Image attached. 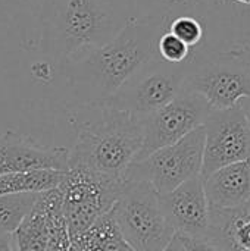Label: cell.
<instances>
[{
  "label": "cell",
  "mask_w": 250,
  "mask_h": 251,
  "mask_svg": "<svg viewBox=\"0 0 250 251\" xmlns=\"http://www.w3.org/2000/svg\"><path fill=\"white\" fill-rule=\"evenodd\" d=\"M134 16V0H47L43 47L59 65L109 43Z\"/></svg>",
  "instance_id": "cell-3"
},
{
  "label": "cell",
  "mask_w": 250,
  "mask_h": 251,
  "mask_svg": "<svg viewBox=\"0 0 250 251\" xmlns=\"http://www.w3.org/2000/svg\"><path fill=\"white\" fill-rule=\"evenodd\" d=\"M66 172L43 169V171H27L12 172L0 175V196L18 194V193H46L56 190L65 179Z\"/></svg>",
  "instance_id": "cell-18"
},
{
  "label": "cell",
  "mask_w": 250,
  "mask_h": 251,
  "mask_svg": "<svg viewBox=\"0 0 250 251\" xmlns=\"http://www.w3.org/2000/svg\"><path fill=\"white\" fill-rule=\"evenodd\" d=\"M240 106L243 107V110H245V113H246V116H248V119H249L250 122V97L243 99V100L240 101Z\"/></svg>",
  "instance_id": "cell-26"
},
{
  "label": "cell",
  "mask_w": 250,
  "mask_h": 251,
  "mask_svg": "<svg viewBox=\"0 0 250 251\" xmlns=\"http://www.w3.org/2000/svg\"><path fill=\"white\" fill-rule=\"evenodd\" d=\"M183 244L186 247V251H221L217 249L208 238H192V237H183Z\"/></svg>",
  "instance_id": "cell-22"
},
{
  "label": "cell",
  "mask_w": 250,
  "mask_h": 251,
  "mask_svg": "<svg viewBox=\"0 0 250 251\" xmlns=\"http://www.w3.org/2000/svg\"><path fill=\"white\" fill-rule=\"evenodd\" d=\"M205 153V128L200 126L178 143L164 147L143 160L134 162L127 181H147L159 196L178 188L181 184L200 176Z\"/></svg>",
  "instance_id": "cell-8"
},
{
  "label": "cell",
  "mask_w": 250,
  "mask_h": 251,
  "mask_svg": "<svg viewBox=\"0 0 250 251\" xmlns=\"http://www.w3.org/2000/svg\"><path fill=\"white\" fill-rule=\"evenodd\" d=\"M206 238L221 251H250V201L228 210L211 209Z\"/></svg>",
  "instance_id": "cell-16"
},
{
  "label": "cell",
  "mask_w": 250,
  "mask_h": 251,
  "mask_svg": "<svg viewBox=\"0 0 250 251\" xmlns=\"http://www.w3.org/2000/svg\"><path fill=\"white\" fill-rule=\"evenodd\" d=\"M0 251H16L13 234L0 232Z\"/></svg>",
  "instance_id": "cell-23"
},
{
  "label": "cell",
  "mask_w": 250,
  "mask_h": 251,
  "mask_svg": "<svg viewBox=\"0 0 250 251\" xmlns=\"http://www.w3.org/2000/svg\"><path fill=\"white\" fill-rule=\"evenodd\" d=\"M69 251H71V250H69Z\"/></svg>",
  "instance_id": "cell-28"
},
{
  "label": "cell",
  "mask_w": 250,
  "mask_h": 251,
  "mask_svg": "<svg viewBox=\"0 0 250 251\" xmlns=\"http://www.w3.org/2000/svg\"><path fill=\"white\" fill-rule=\"evenodd\" d=\"M167 24L153 16H133L106 44L71 57L63 69L83 104L112 97L143 65L158 57V41Z\"/></svg>",
  "instance_id": "cell-1"
},
{
  "label": "cell",
  "mask_w": 250,
  "mask_h": 251,
  "mask_svg": "<svg viewBox=\"0 0 250 251\" xmlns=\"http://www.w3.org/2000/svg\"><path fill=\"white\" fill-rule=\"evenodd\" d=\"M164 213L178 235L206 238L211 226V207L202 176H196L171 193L161 196Z\"/></svg>",
  "instance_id": "cell-12"
},
{
  "label": "cell",
  "mask_w": 250,
  "mask_h": 251,
  "mask_svg": "<svg viewBox=\"0 0 250 251\" xmlns=\"http://www.w3.org/2000/svg\"><path fill=\"white\" fill-rule=\"evenodd\" d=\"M167 31L177 35L193 50L202 46L203 43H206V31H208L206 24L196 16H190V15L177 16L169 22Z\"/></svg>",
  "instance_id": "cell-20"
},
{
  "label": "cell",
  "mask_w": 250,
  "mask_h": 251,
  "mask_svg": "<svg viewBox=\"0 0 250 251\" xmlns=\"http://www.w3.org/2000/svg\"><path fill=\"white\" fill-rule=\"evenodd\" d=\"M69 157L66 147H43L15 131L0 134V175L43 169L68 172Z\"/></svg>",
  "instance_id": "cell-13"
},
{
  "label": "cell",
  "mask_w": 250,
  "mask_h": 251,
  "mask_svg": "<svg viewBox=\"0 0 250 251\" xmlns=\"http://www.w3.org/2000/svg\"><path fill=\"white\" fill-rule=\"evenodd\" d=\"M189 60L168 63L159 56L143 65L128 81L102 104L146 118L172 101L184 87Z\"/></svg>",
  "instance_id": "cell-6"
},
{
  "label": "cell",
  "mask_w": 250,
  "mask_h": 251,
  "mask_svg": "<svg viewBox=\"0 0 250 251\" xmlns=\"http://www.w3.org/2000/svg\"><path fill=\"white\" fill-rule=\"evenodd\" d=\"M183 90L202 96L212 110L240 104L250 97L249 47L217 50L203 43L189 59Z\"/></svg>",
  "instance_id": "cell-4"
},
{
  "label": "cell",
  "mask_w": 250,
  "mask_h": 251,
  "mask_svg": "<svg viewBox=\"0 0 250 251\" xmlns=\"http://www.w3.org/2000/svg\"><path fill=\"white\" fill-rule=\"evenodd\" d=\"M127 179L108 178L83 168H69L59 190L71 240L88 231L96 221L112 210Z\"/></svg>",
  "instance_id": "cell-7"
},
{
  "label": "cell",
  "mask_w": 250,
  "mask_h": 251,
  "mask_svg": "<svg viewBox=\"0 0 250 251\" xmlns=\"http://www.w3.org/2000/svg\"><path fill=\"white\" fill-rule=\"evenodd\" d=\"M211 209L228 210L250 201V159L224 166L203 179Z\"/></svg>",
  "instance_id": "cell-15"
},
{
  "label": "cell",
  "mask_w": 250,
  "mask_h": 251,
  "mask_svg": "<svg viewBox=\"0 0 250 251\" xmlns=\"http://www.w3.org/2000/svg\"><path fill=\"white\" fill-rule=\"evenodd\" d=\"M16 251H69L72 240L59 188L41 193L32 212L13 234Z\"/></svg>",
  "instance_id": "cell-11"
},
{
  "label": "cell",
  "mask_w": 250,
  "mask_h": 251,
  "mask_svg": "<svg viewBox=\"0 0 250 251\" xmlns=\"http://www.w3.org/2000/svg\"><path fill=\"white\" fill-rule=\"evenodd\" d=\"M40 194L18 193L0 196V232L15 234L32 212Z\"/></svg>",
  "instance_id": "cell-19"
},
{
  "label": "cell",
  "mask_w": 250,
  "mask_h": 251,
  "mask_svg": "<svg viewBox=\"0 0 250 251\" xmlns=\"http://www.w3.org/2000/svg\"><path fill=\"white\" fill-rule=\"evenodd\" d=\"M77 140L71 149L69 168L125 179L143 143V119L102 103L80 104L71 113Z\"/></svg>",
  "instance_id": "cell-2"
},
{
  "label": "cell",
  "mask_w": 250,
  "mask_h": 251,
  "mask_svg": "<svg viewBox=\"0 0 250 251\" xmlns=\"http://www.w3.org/2000/svg\"><path fill=\"white\" fill-rule=\"evenodd\" d=\"M202 179L215 171L250 159V122L240 104L211 110L205 124Z\"/></svg>",
  "instance_id": "cell-10"
},
{
  "label": "cell",
  "mask_w": 250,
  "mask_h": 251,
  "mask_svg": "<svg viewBox=\"0 0 250 251\" xmlns=\"http://www.w3.org/2000/svg\"><path fill=\"white\" fill-rule=\"evenodd\" d=\"M211 110L209 103L202 96L183 90L172 101L143 118L144 143L136 162L178 143L203 126Z\"/></svg>",
  "instance_id": "cell-9"
},
{
  "label": "cell",
  "mask_w": 250,
  "mask_h": 251,
  "mask_svg": "<svg viewBox=\"0 0 250 251\" xmlns=\"http://www.w3.org/2000/svg\"><path fill=\"white\" fill-rule=\"evenodd\" d=\"M193 49L181 41L177 35L169 31L162 32L158 41V56L168 63H186L192 54Z\"/></svg>",
  "instance_id": "cell-21"
},
{
  "label": "cell",
  "mask_w": 250,
  "mask_h": 251,
  "mask_svg": "<svg viewBox=\"0 0 250 251\" xmlns=\"http://www.w3.org/2000/svg\"><path fill=\"white\" fill-rule=\"evenodd\" d=\"M164 251H186V247H184V244H183L181 237L177 234V235L172 238V241L168 244V247H167Z\"/></svg>",
  "instance_id": "cell-24"
},
{
  "label": "cell",
  "mask_w": 250,
  "mask_h": 251,
  "mask_svg": "<svg viewBox=\"0 0 250 251\" xmlns=\"http://www.w3.org/2000/svg\"><path fill=\"white\" fill-rule=\"evenodd\" d=\"M183 15H190L202 19L206 24V44L214 37L209 46H214L217 38H221L225 21V0H134V16H153L167 24Z\"/></svg>",
  "instance_id": "cell-14"
},
{
  "label": "cell",
  "mask_w": 250,
  "mask_h": 251,
  "mask_svg": "<svg viewBox=\"0 0 250 251\" xmlns=\"http://www.w3.org/2000/svg\"><path fill=\"white\" fill-rule=\"evenodd\" d=\"M71 251H134L124 238L112 210L78 238L72 240Z\"/></svg>",
  "instance_id": "cell-17"
},
{
  "label": "cell",
  "mask_w": 250,
  "mask_h": 251,
  "mask_svg": "<svg viewBox=\"0 0 250 251\" xmlns=\"http://www.w3.org/2000/svg\"><path fill=\"white\" fill-rule=\"evenodd\" d=\"M112 212L134 251H164L177 235L164 213L159 193L147 181H127Z\"/></svg>",
  "instance_id": "cell-5"
},
{
  "label": "cell",
  "mask_w": 250,
  "mask_h": 251,
  "mask_svg": "<svg viewBox=\"0 0 250 251\" xmlns=\"http://www.w3.org/2000/svg\"><path fill=\"white\" fill-rule=\"evenodd\" d=\"M249 59H250V49H249Z\"/></svg>",
  "instance_id": "cell-27"
},
{
  "label": "cell",
  "mask_w": 250,
  "mask_h": 251,
  "mask_svg": "<svg viewBox=\"0 0 250 251\" xmlns=\"http://www.w3.org/2000/svg\"><path fill=\"white\" fill-rule=\"evenodd\" d=\"M227 3L233 7L242 9V10H248L250 9V0H227Z\"/></svg>",
  "instance_id": "cell-25"
}]
</instances>
